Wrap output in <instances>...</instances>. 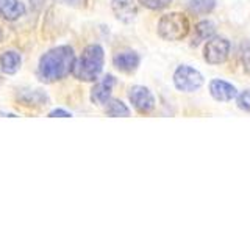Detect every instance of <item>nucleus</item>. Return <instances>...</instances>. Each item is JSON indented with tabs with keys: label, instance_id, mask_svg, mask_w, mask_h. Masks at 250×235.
Instances as JSON below:
<instances>
[{
	"label": "nucleus",
	"instance_id": "nucleus-1",
	"mask_svg": "<svg viewBox=\"0 0 250 235\" xmlns=\"http://www.w3.org/2000/svg\"><path fill=\"white\" fill-rule=\"evenodd\" d=\"M75 53L70 46H57L47 50L38 65V77L44 83H57L72 74Z\"/></svg>",
	"mask_w": 250,
	"mask_h": 235
},
{
	"label": "nucleus",
	"instance_id": "nucleus-2",
	"mask_svg": "<svg viewBox=\"0 0 250 235\" xmlns=\"http://www.w3.org/2000/svg\"><path fill=\"white\" fill-rule=\"evenodd\" d=\"M105 52L104 47L99 44H89L84 47L80 58L75 60L72 74L80 82H96L104 70Z\"/></svg>",
	"mask_w": 250,
	"mask_h": 235
},
{
	"label": "nucleus",
	"instance_id": "nucleus-3",
	"mask_svg": "<svg viewBox=\"0 0 250 235\" xmlns=\"http://www.w3.org/2000/svg\"><path fill=\"white\" fill-rule=\"evenodd\" d=\"M191 24L188 16L180 11H172L160 18L158 21V36L164 41H182L189 35Z\"/></svg>",
	"mask_w": 250,
	"mask_h": 235
},
{
	"label": "nucleus",
	"instance_id": "nucleus-4",
	"mask_svg": "<svg viewBox=\"0 0 250 235\" xmlns=\"http://www.w3.org/2000/svg\"><path fill=\"white\" fill-rule=\"evenodd\" d=\"M230 41L222 36H211L203 46V58L208 65H222L229 60L230 55Z\"/></svg>",
	"mask_w": 250,
	"mask_h": 235
},
{
	"label": "nucleus",
	"instance_id": "nucleus-5",
	"mask_svg": "<svg viewBox=\"0 0 250 235\" xmlns=\"http://www.w3.org/2000/svg\"><path fill=\"white\" fill-rule=\"evenodd\" d=\"M203 75L192 66L182 65L178 66L174 72V85L178 91L183 93H194L203 85Z\"/></svg>",
	"mask_w": 250,
	"mask_h": 235
},
{
	"label": "nucleus",
	"instance_id": "nucleus-6",
	"mask_svg": "<svg viewBox=\"0 0 250 235\" xmlns=\"http://www.w3.org/2000/svg\"><path fill=\"white\" fill-rule=\"evenodd\" d=\"M128 99H130V104L133 105V108H135L138 113H143V115L152 113L155 108V104H156L152 91L141 85L133 86V88L128 91Z\"/></svg>",
	"mask_w": 250,
	"mask_h": 235
},
{
	"label": "nucleus",
	"instance_id": "nucleus-7",
	"mask_svg": "<svg viewBox=\"0 0 250 235\" xmlns=\"http://www.w3.org/2000/svg\"><path fill=\"white\" fill-rule=\"evenodd\" d=\"M116 85V78L113 75H105L102 80L96 82L91 90V102L94 105L105 107L106 102L111 99L113 88Z\"/></svg>",
	"mask_w": 250,
	"mask_h": 235
},
{
	"label": "nucleus",
	"instance_id": "nucleus-8",
	"mask_svg": "<svg viewBox=\"0 0 250 235\" xmlns=\"http://www.w3.org/2000/svg\"><path fill=\"white\" fill-rule=\"evenodd\" d=\"M111 10L117 21L130 24L138 16V3L136 0H111Z\"/></svg>",
	"mask_w": 250,
	"mask_h": 235
},
{
	"label": "nucleus",
	"instance_id": "nucleus-9",
	"mask_svg": "<svg viewBox=\"0 0 250 235\" xmlns=\"http://www.w3.org/2000/svg\"><path fill=\"white\" fill-rule=\"evenodd\" d=\"M139 63H141V58L135 50H124V52L116 53L113 57V66L125 74L135 72L139 66Z\"/></svg>",
	"mask_w": 250,
	"mask_h": 235
},
{
	"label": "nucleus",
	"instance_id": "nucleus-10",
	"mask_svg": "<svg viewBox=\"0 0 250 235\" xmlns=\"http://www.w3.org/2000/svg\"><path fill=\"white\" fill-rule=\"evenodd\" d=\"M27 8L21 0H0V18L6 22H16L25 16Z\"/></svg>",
	"mask_w": 250,
	"mask_h": 235
},
{
	"label": "nucleus",
	"instance_id": "nucleus-11",
	"mask_svg": "<svg viewBox=\"0 0 250 235\" xmlns=\"http://www.w3.org/2000/svg\"><path fill=\"white\" fill-rule=\"evenodd\" d=\"M209 94L219 102H229L238 96V91L231 83L214 78L209 82Z\"/></svg>",
	"mask_w": 250,
	"mask_h": 235
},
{
	"label": "nucleus",
	"instance_id": "nucleus-12",
	"mask_svg": "<svg viewBox=\"0 0 250 235\" xmlns=\"http://www.w3.org/2000/svg\"><path fill=\"white\" fill-rule=\"evenodd\" d=\"M22 66V57L16 50H6L0 55V70L6 75L16 74Z\"/></svg>",
	"mask_w": 250,
	"mask_h": 235
},
{
	"label": "nucleus",
	"instance_id": "nucleus-13",
	"mask_svg": "<svg viewBox=\"0 0 250 235\" xmlns=\"http://www.w3.org/2000/svg\"><path fill=\"white\" fill-rule=\"evenodd\" d=\"M214 24L209 21H202L199 22L194 28V35H192V46H197L202 41H207L208 38L214 35Z\"/></svg>",
	"mask_w": 250,
	"mask_h": 235
},
{
	"label": "nucleus",
	"instance_id": "nucleus-14",
	"mask_svg": "<svg viewBox=\"0 0 250 235\" xmlns=\"http://www.w3.org/2000/svg\"><path fill=\"white\" fill-rule=\"evenodd\" d=\"M105 113L111 118H128L130 108L121 99H109L105 104Z\"/></svg>",
	"mask_w": 250,
	"mask_h": 235
},
{
	"label": "nucleus",
	"instance_id": "nucleus-15",
	"mask_svg": "<svg viewBox=\"0 0 250 235\" xmlns=\"http://www.w3.org/2000/svg\"><path fill=\"white\" fill-rule=\"evenodd\" d=\"M216 8V0H189V10L194 14H208Z\"/></svg>",
	"mask_w": 250,
	"mask_h": 235
},
{
	"label": "nucleus",
	"instance_id": "nucleus-16",
	"mask_svg": "<svg viewBox=\"0 0 250 235\" xmlns=\"http://www.w3.org/2000/svg\"><path fill=\"white\" fill-rule=\"evenodd\" d=\"M138 2L144 8H147V10L160 11V10H164V8H167L172 3V0H138Z\"/></svg>",
	"mask_w": 250,
	"mask_h": 235
},
{
	"label": "nucleus",
	"instance_id": "nucleus-17",
	"mask_svg": "<svg viewBox=\"0 0 250 235\" xmlns=\"http://www.w3.org/2000/svg\"><path fill=\"white\" fill-rule=\"evenodd\" d=\"M236 104L242 110V112L250 113V90L242 91L241 94L236 96Z\"/></svg>",
	"mask_w": 250,
	"mask_h": 235
},
{
	"label": "nucleus",
	"instance_id": "nucleus-18",
	"mask_svg": "<svg viewBox=\"0 0 250 235\" xmlns=\"http://www.w3.org/2000/svg\"><path fill=\"white\" fill-rule=\"evenodd\" d=\"M241 58H242V65H244L246 70H249V72H250V44H247L244 49H242Z\"/></svg>",
	"mask_w": 250,
	"mask_h": 235
},
{
	"label": "nucleus",
	"instance_id": "nucleus-19",
	"mask_svg": "<svg viewBox=\"0 0 250 235\" xmlns=\"http://www.w3.org/2000/svg\"><path fill=\"white\" fill-rule=\"evenodd\" d=\"M72 115H70L69 112H66V110L62 108H55L53 112L49 113V118H70Z\"/></svg>",
	"mask_w": 250,
	"mask_h": 235
},
{
	"label": "nucleus",
	"instance_id": "nucleus-20",
	"mask_svg": "<svg viewBox=\"0 0 250 235\" xmlns=\"http://www.w3.org/2000/svg\"><path fill=\"white\" fill-rule=\"evenodd\" d=\"M44 3H45V0H30V6L33 11H41Z\"/></svg>",
	"mask_w": 250,
	"mask_h": 235
}]
</instances>
